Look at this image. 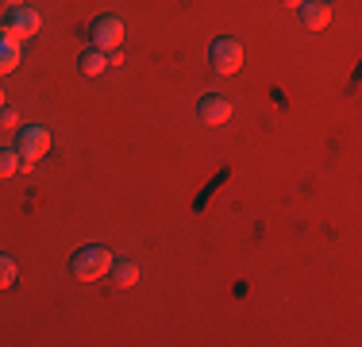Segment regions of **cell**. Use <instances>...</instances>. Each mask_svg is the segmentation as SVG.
Returning a JSON list of instances; mask_svg holds the SVG:
<instances>
[{"label":"cell","instance_id":"obj_1","mask_svg":"<svg viewBox=\"0 0 362 347\" xmlns=\"http://www.w3.org/2000/svg\"><path fill=\"white\" fill-rule=\"evenodd\" d=\"M70 271L77 282H97V278H105L112 271V251L100 247V243H85V247L74 251Z\"/></svg>","mask_w":362,"mask_h":347},{"label":"cell","instance_id":"obj_2","mask_svg":"<svg viewBox=\"0 0 362 347\" xmlns=\"http://www.w3.org/2000/svg\"><path fill=\"white\" fill-rule=\"evenodd\" d=\"M42 28V20H39V12L31 4H20V8H8V16L0 20V35L4 39H16V42H23V39H31V35H39Z\"/></svg>","mask_w":362,"mask_h":347},{"label":"cell","instance_id":"obj_3","mask_svg":"<svg viewBox=\"0 0 362 347\" xmlns=\"http://www.w3.org/2000/svg\"><path fill=\"white\" fill-rule=\"evenodd\" d=\"M16 151H20V170H31L42 154L50 151V132L39 124L20 127V139H16Z\"/></svg>","mask_w":362,"mask_h":347},{"label":"cell","instance_id":"obj_4","mask_svg":"<svg viewBox=\"0 0 362 347\" xmlns=\"http://www.w3.org/2000/svg\"><path fill=\"white\" fill-rule=\"evenodd\" d=\"M209 62L216 74H235V69L243 66V42L239 39H212Z\"/></svg>","mask_w":362,"mask_h":347},{"label":"cell","instance_id":"obj_5","mask_svg":"<svg viewBox=\"0 0 362 347\" xmlns=\"http://www.w3.org/2000/svg\"><path fill=\"white\" fill-rule=\"evenodd\" d=\"M124 20H116V16H100V20H93V47L105 50V55H112V50L124 47Z\"/></svg>","mask_w":362,"mask_h":347},{"label":"cell","instance_id":"obj_6","mask_svg":"<svg viewBox=\"0 0 362 347\" xmlns=\"http://www.w3.org/2000/svg\"><path fill=\"white\" fill-rule=\"evenodd\" d=\"M300 20H305L308 31H324L332 23V4L327 0H305L300 4Z\"/></svg>","mask_w":362,"mask_h":347},{"label":"cell","instance_id":"obj_7","mask_svg":"<svg viewBox=\"0 0 362 347\" xmlns=\"http://www.w3.org/2000/svg\"><path fill=\"white\" fill-rule=\"evenodd\" d=\"M197 116H201L204 124H228V120H231V104L212 93V97H201V104H197Z\"/></svg>","mask_w":362,"mask_h":347},{"label":"cell","instance_id":"obj_8","mask_svg":"<svg viewBox=\"0 0 362 347\" xmlns=\"http://www.w3.org/2000/svg\"><path fill=\"white\" fill-rule=\"evenodd\" d=\"M112 282L124 285V290H127V285H135V282H139V266H135L132 258H119V263L112 258Z\"/></svg>","mask_w":362,"mask_h":347},{"label":"cell","instance_id":"obj_9","mask_svg":"<svg viewBox=\"0 0 362 347\" xmlns=\"http://www.w3.org/2000/svg\"><path fill=\"white\" fill-rule=\"evenodd\" d=\"M77 66H81V74H85V77H97V74H105L108 55H105V50H97V47H89V50L81 55V62H77Z\"/></svg>","mask_w":362,"mask_h":347},{"label":"cell","instance_id":"obj_10","mask_svg":"<svg viewBox=\"0 0 362 347\" xmlns=\"http://www.w3.org/2000/svg\"><path fill=\"white\" fill-rule=\"evenodd\" d=\"M16 66H20V42L0 35V74H12Z\"/></svg>","mask_w":362,"mask_h":347},{"label":"cell","instance_id":"obj_11","mask_svg":"<svg viewBox=\"0 0 362 347\" xmlns=\"http://www.w3.org/2000/svg\"><path fill=\"white\" fill-rule=\"evenodd\" d=\"M16 170H20V151H12V147H0V178H12Z\"/></svg>","mask_w":362,"mask_h":347},{"label":"cell","instance_id":"obj_12","mask_svg":"<svg viewBox=\"0 0 362 347\" xmlns=\"http://www.w3.org/2000/svg\"><path fill=\"white\" fill-rule=\"evenodd\" d=\"M16 274H20V271H16V263H12L8 255H0V290L16 285Z\"/></svg>","mask_w":362,"mask_h":347},{"label":"cell","instance_id":"obj_13","mask_svg":"<svg viewBox=\"0 0 362 347\" xmlns=\"http://www.w3.org/2000/svg\"><path fill=\"white\" fill-rule=\"evenodd\" d=\"M0 124H4V127H12V124H20V116H16L12 108H0Z\"/></svg>","mask_w":362,"mask_h":347},{"label":"cell","instance_id":"obj_14","mask_svg":"<svg viewBox=\"0 0 362 347\" xmlns=\"http://www.w3.org/2000/svg\"><path fill=\"white\" fill-rule=\"evenodd\" d=\"M281 4H286V8H300L305 0H281Z\"/></svg>","mask_w":362,"mask_h":347},{"label":"cell","instance_id":"obj_15","mask_svg":"<svg viewBox=\"0 0 362 347\" xmlns=\"http://www.w3.org/2000/svg\"><path fill=\"white\" fill-rule=\"evenodd\" d=\"M4 4H8V8H20V4H23V0H4Z\"/></svg>","mask_w":362,"mask_h":347},{"label":"cell","instance_id":"obj_16","mask_svg":"<svg viewBox=\"0 0 362 347\" xmlns=\"http://www.w3.org/2000/svg\"><path fill=\"white\" fill-rule=\"evenodd\" d=\"M0 108H4V89H0Z\"/></svg>","mask_w":362,"mask_h":347}]
</instances>
